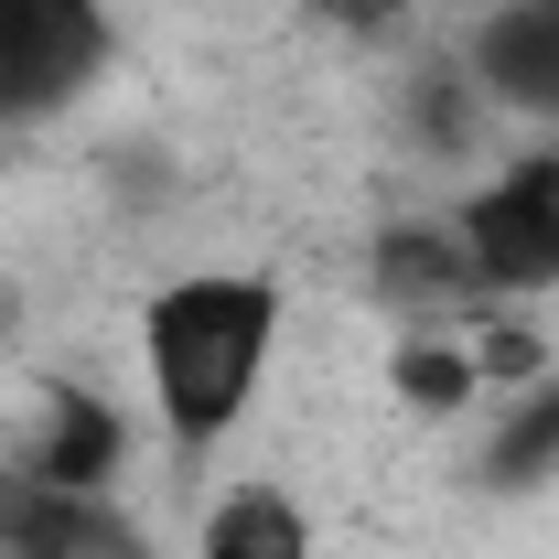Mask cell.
<instances>
[{"instance_id":"52a82bcc","label":"cell","mask_w":559,"mask_h":559,"mask_svg":"<svg viewBox=\"0 0 559 559\" xmlns=\"http://www.w3.org/2000/svg\"><path fill=\"white\" fill-rule=\"evenodd\" d=\"M366 290H377L388 312H463V301H485L474 248H463V226H452V215H399V226H377Z\"/></svg>"},{"instance_id":"8992f818","label":"cell","mask_w":559,"mask_h":559,"mask_svg":"<svg viewBox=\"0 0 559 559\" xmlns=\"http://www.w3.org/2000/svg\"><path fill=\"white\" fill-rule=\"evenodd\" d=\"M463 75L485 86L495 108H527V119H559V0H495L474 22V55Z\"/></svg>"},{"instance_id":"6da1fadb","label":"cell","mask_w":559,"mask_h":559,"mask_svg":"<svg viewBox=\"0 0 559 559\" xmlns=\"http://www.w3.org/2000/svg\"><path fill=\"white\" fill-rule=\"evenodd\" d=\"M280 345V280L259 270H194V280H162L151 312H140V366H151V409L183 452L226 441L259 377H270Z\"/></svg>"},{"instance_id":"5b68a950","label":"cell","mask_w":559,"mask_h":559,"mask_svg":"<svg viewBox=\"0 0 559 559\" xmlns=\"http://www.w3.org/2000/svg\"><path fill=\"white\" fill-rule=\"evenodd\" d=\"M0 559H162V549L130 527V506L33 485V474L0 463Z\"/></svg>"},{"instance_id":"9c48e42d","label":"cell","mask_w":559,"mask_h":559,"mask_svg":"<svg viewBox=\"0 0 559 559\" xmlns=\"http://www.w3.org/2000/svg\"><path fill=\"white\" fill-rule=\"evenodd\" d=\"M388 388H399L419 419L474 409V388H485V366H474V334H409V345L388 355Z\"/></svg>"},{"instance_id":"277c9868","label":"cell","mask_w":559,"mask_h":559,"mask_svg":"<svg viewBox=\"0 0 559 559\" xmlns=\"http://www.w3.org/2000/svg\"><path fill=\"white\" fill-rule=\"evenodd\" d=\"M0 463L33 474V485H66V495H108L119 463H130V419L108 409L97 388H75V377H44L33 388V419L0 441Z\"/></svg>"},{"instance_id":"30bf717a","label":"cell","mask_w":559,"mask_h":559,"mask_svg":"<svg viewBox=\"0 0 559 559\" xmlns=\"http://www.w3.org/2000/svg\"><path fill=\"white\" fill-rule=\"evenodd\" d=\"M559 474V377H527V399H516V419L485 441V485L495 495H527Z\"/></svg>"},{"instance_id":"7c38bea8","label":"cell","mask_w":559,"mask_h":559,"mask_svg":"<svg viewBox=\"0 0 559 559\" xmlns=\"http://www.w3.org/2000/svg\"><path fill=\"white\" fill-rule=\"evenodd\" d=\"M312 11H323L334 33H399V22H409V0H312Z\"/></svg>"},{"instance_id":"ba28073f","label":"cell","mask_w":559,"mask_h":559,"mask_svg":"<svg viewBox=\"0 0 559 559\" xmlns=\"http://www.w3.org/2000/svg\"><path fill=\"white\" fill-rule=\"evenodd\" d=\"M194 559H312V506H301V495H280V485L215 495Z\"/></svg>"},{"instance_id":"3957f363","label":"cell","mask_w":559,"mask_h":559,"mask_svg":"<svg viewBox=\"0 0 559 559\" xmlns=\"http://www.w3.org/2000/svg\"><path fill=\"white\" fill-rule=\"evenodd\" d=\"M108 66V0H0V119H55Z\"/></svg>"},{"instance_id":"8fae6325","label":"cell","mask_w":559,"mask_h":559,"mask_svg":"<svg viewBox=\"0 0 559 559\" xmlns=\"http://www.w3.org/2000/svg\"><path fill=\"white\" fill-rule=\"evenodd\" d=\"M474 97H485V86H474V75L452 66V55H430V66L409 75V97H399V108H409V119H399V130H409L419 151H463V140H474V119H485V108H474Z\"/></svg>"},{"instance_id":"7a4b0ae2","label":"cell","mask_w":559,"mask_h":559,"mask_svg":"<svg viewBox=\"0 0 559 559\" xmlns=\"http://www.w3.org/2000/svg\"><path fill=\"white\" fill-rule=\"evenodd\" d=\"M452 226H463V248H474L485 301H506V290H549V280H559V151L506 162L485 194L452 205Z\"/></svg>"}]
</instances>
